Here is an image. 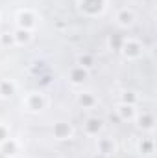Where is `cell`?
<instances>
[{
	"label": "cell",
	"mask_w": 157,
	"mask_h": 158,
	"mask_svg": "<svg viewBox=\"0 0 157 158\" xmlns=\"http://www.w3.org/2000/svg\"><path fill=\"white\" fill-rule=\"evenodd\" d=\"M117 20H118V24L128 26V24H131V22H133V13H131V11H128V9H122V11L118 13Z\"/></svg>",
	"instance_id": "6da1fadb"
},
{
	"label": "cell",
	"mask_w": 157,
	"mask_h": 158,
	"mask_svg": "<svg viewBox=\"0 0 157 158\" xmlns=\"http://www.w3.org/2000/svg\"><path fill=\"white\" fill-rule=\"evenodd\" d=\"M28 101H30L28 107L34 109V110H37V109H41V105H43V96H41V94H30Z\"/></svg>",
	"instance_id": "7a4b0ae2"
},
{
	"label": "cell",
	"mask_w": 157,
	"mask_h": 158,
	"mask_svg": "<svg viewBox=\"0 0 157 158\" xmlns=\"http://www.w3.org/2000/svg\"><path fill=\"white\" fill-rule=\"evenodd\" d=\"M124 52H126V55H128V53H129V55H141V46H139L137 42L129 40V42H126Z\"/></svg>",
	"instance_id": "3957f363"
},
{
	"label": "cell",
	"mask_w": 157,
	"mask_h": 158,
	"mask_svg": "<svg viewBox=\"0 0 157 158\" xmlns=\"http://www.w3.org/2000/svg\"><path fill=\"white\" fill-rule=\"evenodd\" d=\"M85 129H87L89 134H96V132L102 129V121H100V119H89L87 125H85Z\"/></svg>",
	"instance_id": "277c9868"
},
{
	"label": "cell",
	"mask_w": 157,
	"mask_h": 158,
	"mask_svg": "<svg viewBox=\"0 0 157 158\" xmlns=\"http://www.w3.org/2000/svg\"><path fill=\"white\" fill-rule=\"evenodd\" d=\"M56 134H57V138H67L70 134V127L69 125H57L56 127Z\"/></svg>",
	"instance_id": "5b68a950"
},
{
	"label": "cell",
	"mask_w": 157,
	"mask_h": 158,
	"mask_svg": "<svg viewBox=\"0 0 157 158\" xmlns=\"http://www.w3.org/2000/svg\"><path fill=\"white\" fill-rule=\"evenodd\" d=\"M118 112H120L124 118H129V116H133V107H131V105H120Z\"/></svg>",
	"instance_id": "8992f818"
},
{
	"label": "cell",
	"mask_w": 157,
	"mask_h": 158,
	"mask_svg": "<svg viewBox=\"0 0 157 158\" xmlns=\"http://www.w3.org/2000/svg\"><path fill=\"white\" fill-rule=\"evenodd\" d=\"M70 74H72V81H76V83H78V81H81V79H85V70H83V68L79 70V74H78V68H74Z\"/></svg>",
	"instance_id": "52a82bcc"
},
{
	"label": "cell",
	"mask_w": 157,
	"mask_h": 158,
	"mask_svg": "<svg viewBox=\"0 0 157 158\" xmlns=\"http://www.w3.org/2000/svg\"><path fill=\"white\" fill-rule=\"evenodd\" d=\"M2 88H4V90H2V94H4V96H9V94L13 92V88H15V86H13L11 83L4 81V83H2Z\"/></svg>",
	"instance_id": "ba28073f"
},
{
	"label": "cell",
	"mask_w": 157,
	"mask_h": 158,
	"mask_svg": "<svg viewBox=\"0 0 157 158\" xmlns=\"http://www.w3.org/2000/svg\"><path fill=\"white\" fill-rule=\"evenodd\" d=\"M83 101H85L87 105H92V103H94V99H92V98H89V96H81V103H83Z\"/></svg>",
	"instance_id": "9c48e42d"
},
{
	"label": "cell",
	"mask_w": 157,
	"mask_h": 158,
	"mask_svg": "<svg viewBox=\"0 0 157 158\" xmlns=\"http://www.w3.org/2000/svg\"><path fill=\"white\" fill-rule=\"evenodd\" d=\"M4 140H6V129L0 127V142H4Z\"/></svg>",
	"instance_id": "30bf717a"
}]
</instances>
